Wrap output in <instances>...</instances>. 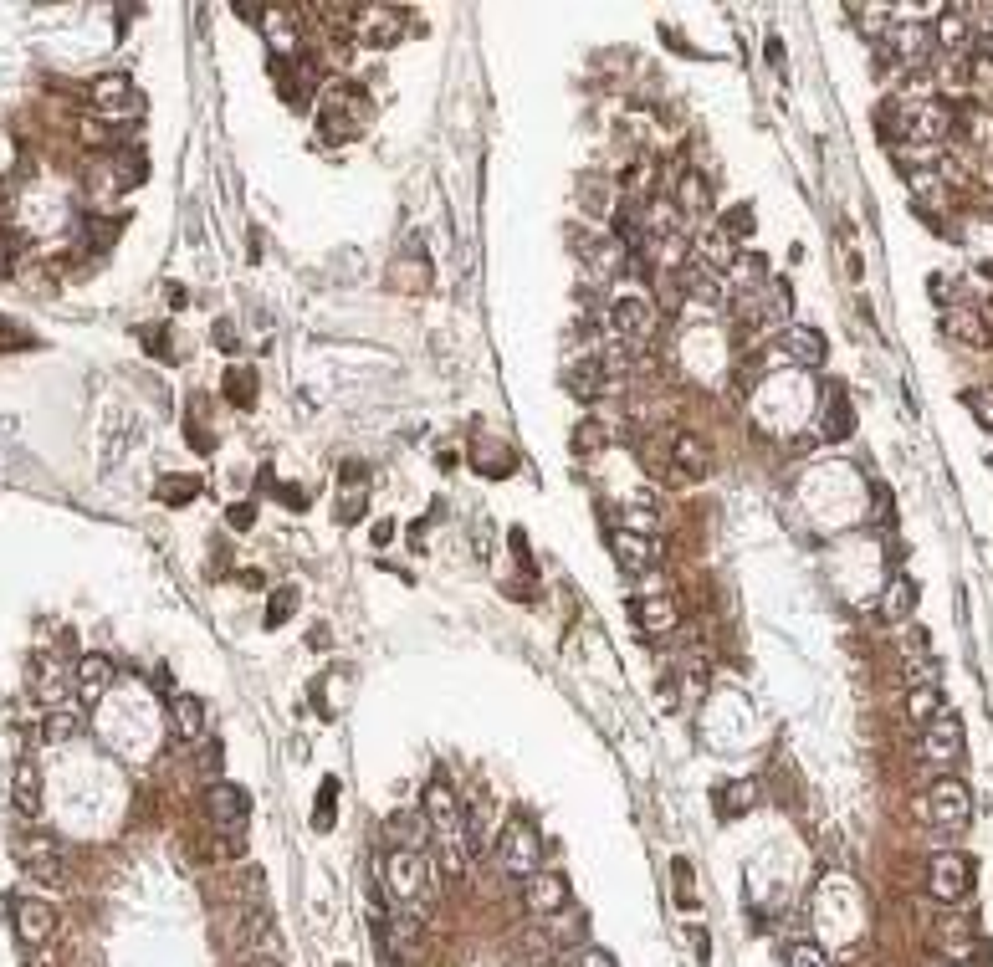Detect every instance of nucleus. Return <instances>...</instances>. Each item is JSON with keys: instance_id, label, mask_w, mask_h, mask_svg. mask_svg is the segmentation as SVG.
Returning a JSON list of instances; mask_svg holds the SVG:
<instances>
[{"instance_id": "3c124183", "label": "nucleus", "mask_w": 993, "mask_h": 967, "mask_svg": "<svg viewBox=\"0 0 993 967\" xmlns=\"http://www.w3.org/2000/svg\"><path fill=\"white\" fill-rule=\"evenodd\" d=\"M139 338L149 343V354H154V359H169V333H164V328H144Z\"/></svg>"}, {"instance_id": "473e14b6", "label": "nucleus", "mask_w": 993, "mask_h": 967, "mask_svg": "<svg viewBox=\"0 0 993 967\" xmlns=\"http://www.w3.org/2000/svg\"><path fill=\"white\" fill-rule=\"evenodd\" d=\"M221 389L231 394V405L251 410V405H256V369H246V364H231V369H226V379H221Z\"/></svg>"}, {"instance_id": "4d7b16f0", "label": "nucleus", "mask_w": 993, "mask_h": 967, "mask_svg": "<svg viewBox=\"0 0 993 967\" xmlns=\"http://www.w3.org/2000/svg\"><path fill=\"white\" fill-rule=\"evenodd\" d=\"M768 62L784 67V41H779V36H768Z\"/></svg>"}, {"instance_id": "72a5a7b5", "label": "nucleus", "mask_w": 993, "mask_h": 967, "mask_svg": "<svg viewBox=\"0 0 993 967\" xmlns=\"http://www.w3.org/2000/svg\"><path fill=\"white\" fill-rule=\"evenodd\" d=\"M906 717H912V722H932V717H942V691L932 686V681H922L912 696H906Z\"/></svg>"}, {"instance_id": "c756f323", "label": "nucleus", "mask_w": 993, "mask_h": 967, "mask_svg": "<svg viewBox=\"0 0 993 967\" xmlns=\"http://www.w3.org/2000/svg\"><path fill=\"white\" fill-rule=\"evenodd\" d=\"M569 389L579 394V400H599V394L610 389V374H604V364L589 354V359H579V364L569 369Z\"/></svg>"}, {"instance_id": "20e7f679", "label": "nucleus", "mask_w": 993, "mask_h": 967, "mask_svg": "<svg viewBox=\"0 0 993 967\" xmlns=\"http://www.w3.org/2000/svg\"><path fill=\"white\" fill-rule=\"evenodd\" d=\"M425 819H430V829H436V840L441 845H461V824H466V809L456 804V794H451V783L446 778H436L425 788ZM466 850V845H461Z\"/></svg>"}, {"instance_id": "423d86ee", "label": "nucleus", "mask_w": 993, "mask_h": 967, "mask_svg": "<svg viewBox=\"0 0 993 967\" xmlns=\"http://www.w3.org/2000/svg\"><path fill=\"white\" fill-rule=\"evenodd\" d=\"M932 52V31L927 26H917V21H896V26H886V47H881V72L891 67V62H906V67H917L922 57Z\"/></svg>"}, {"instance_id": "79ce46f5", "label": "nucleus", "mask_w": 993, "mask_h": 967, "mask_svg": "<svg viewBox=\"0 0 993 967\" xmlns=\"http://www.w3.org/2000/svg\"><path fill=\"white\" fill-rule=\"evenodd\" d=\"M727 272H732V282H743V287H768V261L763 256H738Z\"/></svg>"}, {"instance_id": "0eeeda50", "label": "nucleus", "mask_w": 993, "mask_h": 967, "mask_svg": "<svg viewBox=\"0 0 993 967\" xmlns=\"http://www.w3.org/2000/svg\"><path fill=\"white\" fill-rule=\"evenodd\" d=\"M16 860H21V870L31 875L36 886L67 891V865H62V855H57L47 840H21V845H16Z\"/></svg>"}, {"instance_id": "a878e982", "label": "nucleus", "mask_w": 993, "mask_h": 967, "mask_svg": "<svg viewBox=\"0 0 993 967\" xmlns=\"http://www.w3.org/2000/svg\"><path fill=\"white\" fill-rule=\"evenodd\" d=\"M93 103H98L108 118L134 113V108H128V72H103V77L93 82Z\"/></svg>"}, {"instance_id": "4468645a", "label": "nucleus", "mask_w": 993, "mask_h": 967, "mask_svg": "<svg viewBox=\"0 0 993 967\" xmlns=\"http://www.w3.org/2000/svg\"><path fill=\"white\" fill-rule=\"evenodd\" d=\"M72 686H77V696L82 701H88V707H93V701H103L108 696V686H113V661H108V655H82V661L72 666Z\"/></svg>"}, {"instance_id": "e433bc0d", "label": "nucleus", "mask_w": 993, "mask_h": 967, "mask_svg": "<svg viewBox=\"0 0 993 967\" xmlns=\"http://www.w3.org/2000/svg\"><path fill=\"white\" fill-rule=\"evenodd\" d=\"M292 609H297V589H292V584L272 589V599H267V614H262V625H267V630H282V625L292 620Z\"/></svg>"}, {"instance_id": "5701e85b", "label": "nucleus", "mask_w": 993, "mask_h": 967, "mask_svg": "<svg viewBox=\"0 0 993 967\" xmlns=\"http://www.w3.org/2000/svg\"><path fill=\"white\" fill-rule=\"evenodd\" d=\"M584 261H589L594 277H620V272H625V241H620V236L584 241Z\"/></svg>"}, {"instance_id": "9d476101", "label": "nucleus", "mask_w": 993, "mask_h": 967, "mask_svg": "<svg viewBox=\"0 0 993 967\" xmlns=\"http://www.w3.org/2000/svg\"><path fill=\"white\" fill-rule=\"evenodd\" d=\"M11 916H16V937L26 942V947H41V942H52V932H57V911L41 901V896H21V901H11Z\"/></svg>"}, {"instance_id": "b1692460", "label": "nucleus", "mask_w": 993, "mask_h": 967, "mask_svg": "<svg viewBox=\"0 0 993 967\" xmlns=\"http://www.w3.org/2000/svg\"><path fill=\"white\" fill-rule=\"evenodd\" d=\"M635 620H640V630H645V635H671L681 614H676V599L651 594V599H640V604H635Z\"/></svg>"}, {"instance_id": "13d9d810", "label": "nucleus", "mask_w": 993, "mask_h": 967, "mask_svg": "<svg viewBox=\"0 0 993 967\" xmlns=\"http://www.w3.org/2000/svg\"><path fill=\"white\" fill-rule=\"evenodd\" d=\"M277 497H282V502H287V507H302V502H308V497H302V492H297V487H282V492H277Z\"/></svg>"}, {"instance_id": "c03bdc74", "label": "nucleus", "mask_w": 993, "mask_h": 967, "mask_svg": "<svg viewBox=\"0 0 993 967\" xmlns=\"http://www.w3.org/2000/svg\"><path fill=\"white\" fill-rule=\"evenodd\" d=\"M717 231H722L727 241H748V236H753V210H748V205H732V210L722 215Z\"/></svg>"}, {"instance_id": "49530a36", "label": "nucleus", "mask_w": 993, "mask_h": 967, "mask_svg": "<svg viewBox=\"0 0 993 967\" xmlns=\"http://www.w3.org/2000/svg\"><path fill=\"white\" fill-rule=\"evenodd\" d=\"M789 967H830V952L819 942H794L789 947Z\"/></svg>"}, {"instance_id": "09e8293b", "label": "nucleus", "mask_w": 993, "mask_h": 967, "mask_svg": "<svg viewBox=\"0 0 993 967\" xmlns=\"http://www.w3.org/2000/svg\"><path fill=\"white\" fill-rule=\"evenodd\" d=\"M41 737H47V742H67V737H77V717H72V712H52L47 722H41Z\"/></svg>"}, {"instance_id": "393cba45", "label": "nucleus", "mask_w": 993, "mask_h": 967, "mask_svg": "<svg viewBox=\"0 0 993 967\" xmlns=\"http://www.w3.org/2000/svg\"><path fill=\"white\" fill-rule=\"evenodd\" d=\"M917 609V579H891V589L881 594V620L886 625H906Z\"/></svg>"}, {"instance_id": "c9c22d12", "label": "nucleus", "mask_w": 993, "mask_h": 967, "mask_svg": "<svg viewBox=\"0 0 993 967\" xmlns=\"http://www.w3.org/2000/svg\"><path fill=\"white\" fill-rule=\"evenodd\" d=\"M697 251H702V267H712V272H722V267H732V241L722 236V231H707L702 241H697Z\"/></svg>"}, {"instance_id": "6ab92c4d", "label": "nucleus", "mask_w": 993, "mask_h": 967, "mask_svg": "<svg viewBox=\"0 0 993 967\" xmlns=\"http://www.w3.org/2000/svg\"><path fill=\"white\" fill-rule=\"evenodd\" d=\"M461 845H466V855H487L492 850V799H471L466 804Z\"/></svg>"}, {"instance_id": "f704fd0d", "label": "nucleus", "mask_w": 993, "mask_h": 967, "mask_svg": "<svg viewBox=\"0 0 993 967\" xmlns=\"http://www.w3.org/2000/svg\"><path fill=\"white\" fill-rule=\"evenodd\" d=\"M400 36H405V26H400V16H390V11L369 16V26H364V41H369V47H395Z\"/></svg>"}, {"instance_id": "bb28decb", "label": "nucleus", "mask_w": 993, "mask_h": 967, "mask_svg": "<svg viewBox=\"0 0 993 967\" xmlns=\"http://www.w3.org/2000/svg\"><path fill=\"white\" fill-rule=\"evenodd\" d=\"M615 553H620V563L630 568V574H645V568L656 563V543L645 538V533H630V527H620V533H615Z\"/></svg>"}, {"instance_id": "dca6fc26", "label": "nucleus", "mask_w": 993, "mask_h": 967, "mask_svg": "<svg viewBox=\"0 0 993 967\" xmlns=\"http://www.w3.org/2000/svg\"><path fill=\"white\" fill-rule=\"evenodd\" d=\"M779 348H784V359H794V364H804V369L825 364V354H830V348H825V333H819V328H799V323L779 333Z\"/></svg>"}, {"instance_id": "aec40b11", "label": "nucleus", "mask_w": 993, "mask_h": 967, "mask_svg": "<svg viewBox=\"0 0 993 967\" xmlns=\"http://www.w3.org/2000/svg\"><path fill=\"white\" fill-rule=\"evenodd\" d=\"M942 333L968 343V348H988V318L978 313V307H953V313H942Z\"/></svg>"}, {"instance_id": "a211bd4d", "label": "nucleus", "mask_w": 993, "mask_h": 967, "mask_svg": "<svg viewBox=\"0 0 993 967\" xmlns=\"http://www.w3.org/2000/svg\"><path fill=\"white\" fill-rule=\"evenodd\" d=\"M384 834H390L395 850H425L430 819H425V809H395L390 819H384Z\"/></svg>"}, {"instance_id": "5fc2aeb1", "label": "nucleus", "mask_w": 993, "mask_h": 967, "mask_svg": "<svg viewBox=\"0 0 993 967\" xmlns=\"http://www.w3.org/2000/svg\"><path fill=\"white\" fill-rule=\"evenodd\" d=\"M876 522L891 527V497H886V487H876Z\"/></svg>"}, {"instance_id": "f8f14e48", "label": "nucleus", "mask_w": 993, "mask_h": 967, "mask_svg": "<svg viewBox=\"0 0 993 967\" xmlns=\"http://www.w3.org/2000/svg\"><path fill=\"white\" fill-rule=\"evenodd\" d=\"M523 906L533 916H558V911L569 906V881H564V875H553V870H533L528 881H523Z\"/></svg>"}, {"instance_id": "37998d69", "label": "nucleus", "mask_w": 993, "mask_h": 967, "mask_svg": "<svg viewBox=\"0 0 993 967\" xmlns=\"http://www.w3.org/2000/svg\"><path fill=\"white\" fill-rule=\"evenodd\" d=\"M610 446V430H604L599 420H584L579 430H574V456H594V451H604Z\"/></svg>"}, {"instance_id": "a18cd8bd", "label": "nucleus", "mask_w": 993, "mask_h": 967, "mask_svg": "<svg viewBox=\"0 0 993 967\" xmlns=\"http://www.w3.org/2000/svg\"><path fill=\"white\" fill-rule=\"evenodd\" d=\"M333 809H338V778H323V783H318V809H313V829H328V824H333Z\"/></svg>"}, {"instance_id": "8fccbe9b", "label": "nucleus", "mask_w": 993, "mask_h": 967, "mask_svg": "<svg viewBox=\"0 0 993 967\" xmlns=\"http://www.w3.org/2000/svg\"><path fill=\"white\" fill-rule=\"evenodd\" d=\"M968 400V410H973V420L983 425V430H993V389H968L963 394Z\"/></svg>"}, {"instance_id": "6e6552de", "label": "nucleus", "mask_w": 993, "mask_h": 967, "mask_svg": "<svg viewBox=\"0 0 993 967\" xmlns=\"http://www.w3.org/2000/svg\"><path fill=\"white\" fill-rule=\"evenodd\" d=\"M604 323H610L615 343H645L651 328H656V313H651L645 297H620V302H610V318Z\"/></svg>"}, {"instance_id": "a19ab883", "label": "nucleus", "mask_w": 993, "mask_h": 967, "mask_svg": "<svg viewBox=\"0 0 993 967\" xmlns=\"http://www.w3.org/2000/svg\"><path fill=\"white\" fill-rule=\"evenodd\" d=\"M262 31H267V41H272V52H292L297 47V26H287V16L282 11H262Z\"/></svg>"}, {"instance_id": "f3484780", "label": "nucleus", "mask_w": 993, "mask_h": 967, "mask_svg": "<svg viewBox=\"0 0 993 967\" xmlns=\"http://www.w3.org/2000/svg\"><path fill=\"white\" fill-rule=\"evenodd\" d=\"M169 732H175V742H200L205 737V701L180 691L169 701Z\"/></svg>"}, {"instance_id": "cd10ccee", "label": "nucleus", "mask_w": 993, "mask_h": 967, "mask_svg": "<svg viewBox=\"0 0 993 967\" xmlns=\"http://www.w3.org/2000/svg\"><path fill=\"white\" fill-rule=\"evenodd\" d=\"M671 466H676L681 476H707V446L697 441L692 430H681L676 441H671Z\"/></svg>"}, {"instance_id": "864d4df0", "label": "nucleus", "mask_w": 993, "mask_h": 967, "mask_svg": "<svg viewBox=\"0 0 993 967\" xmlns=\"http://www.w3.org/2000/svg\"><path fill=\"white\" fill-rule=\"evenodd\" d=\"M226 517H231V527H236V533H246V527L256 522V507H251V502H236Z\"/></svg>"}, {"instance_id": "603ef678", "label": "nucleus", "mask_w": 993, "mask_h": 967, "mask_svg": "<svg viewBox=\"0 0 993 967\" xmlns=\"http://www.w3.org/2000/svg\"><path fill=\"white\" fill-rule=\"evenodd\" d=\"M579 967H620V962L604 952V947H584V952H579Z\"/></svg>"}, {"instance_id": "7ed1b4c3", "label": "nucleus", "mask_w": 993, "mask_h": 967, "mask_svg": "<svg viewBox=\"0 0 993 967\" xmlns=\"http://www.w3.org/2000/svg\"><path fill=\"white\" fill-rule=\"evenodd\" d=\"M968 886H973V860L963 850H937L927 860V891L937 901H963Z\"/></svg>"}, {"instance_id": "c85d7f7f", "label": "nucleus", "mask_w": 993, "mask_h": 967, "mask_svg": "<svg viewBox=\"0 0 993 967\" xmlns=\"http://www.w3.org/2000/svg\"><path fill=\"white\" fill-rule=\"evenodd\" d=\"M819 430H825V441H850L855 415H850V405H845V394H840V389H830L825 410H819Z\"/></svg>"}, {"instance_id": "f03ea898", "label": "nucleus", "mask_w": 993, "mask_h": 967, "mask_svg": "<svg viewBox=\"0 0 993 967\" xmlns=\"http://www.w3.org/2000/svg\"><path fill=\"white\" fill-rule=\"evenodd\" d=\"M912 814L922 824H932V829H963L973 819V794H968V783H958V778H937L927 794L912 804Z\"/></svg>"}, {"instance_id": "39448f33", "label": "nucleus", "mask_w": 993, "mask_h": 967, "mask_svg": "<svg viewBox=\"0 0 993 967\" xmlns=\"http://www.w3.org/2000/svg\"><path fill=\"white\" fill-rule=\"evenodd\" d=\"M497 860H502V870L512 875V881H528V875L538 870V829L528 819H512L507 834H502Z\"/></svg>"}, {"instance_id": "de8ad7c7", "label": "nucleus", "mask_w": 993, "mask_h": 967, "mask_svg": "<svg viewBox=\"0 0 993 967\" xmlns=\"http://www.w3.org/2000/svg\"><path fill=\"white\" fill-rule=\"evenodd\" d=\"M21 251H26V236H21V231H0V277L16 272Z\"/></svg>"}, {"instance_id": "f257e3e1", "label": "nucleus", "mask_w": 993, "mask_h": 967, "mask_svg": "<svg viewBox=\"0 0 993 967\" xmlns=\"http://www.w3.org/2000/svg\"><path fill=\"white\" fill-rule=\"evenodd\" d=\"M364 123H369V93H364L359 82H333L328 93H323V113H318L323 139L349 144V139L364 134Z\"/></svg>"}, {"instance_id": "9b49d317", "label": "nucleus", "mask_w": 993, "mask_h": 967, "mask_svg": "<svg viewBox=\"0 0 993 967\" xmlns=\"http://www.w3.org/2000/svg\"><path fill=\"white\" fill-rule=\"evenodd\" d=\"M917 753H922L927 763H953V758L963 753V722H958L953 712L932 717L927 732H922V742H917Z\"/></svg>"}, {"instance_id": "4c0bfd02", "label": "nucleus", "mask_w": 993, "mask_h": 967, "mask_svg": "<svg viewBox=\"0 0 993 967\" xmlns=\"http://www.w3.org/2000/svg\"><path fill=\"white\" fill-rule=\"evenodd\" d=\"M67 666L62 661H47V666H36V696H47V701H62L67 696Z\"/></svg>"}, {"instance_id": "2f4dec72", "label": "nucleus", "mask_w": 993, "mask_h": 967, "mask_svg": "<svg viewBox=\"0 0 993 967\" xmlns=\"http://www.w3.org/2000/svg\"><path fill=\"white\" fill-rule=\"evenodd\" d=\"M932 41H937L942 52H963L968 41H973V26H968V21H963L958 11H947V16H942V21L932 26Z\"/></svg>"}, {"instance_id": "412c9836", "label": "nucleus", "mask_w": 993, "mask_h": 967, "mask_svg": "<svg viewBox=\"0 0 993 967\" xmlns=\"http://www.w3.org/2000/svg\"><path fill=\"white\" fill-rule=\"evenodd\" d=\"M681 287H686V297H697V302H707V307H722V302H727L722 277H717L712 267H702V261H686V267H681Z\"/></svg>"}, {"instance_id": "ddd939ff", "label": "nucleus", "mask_w": 993, "mask_h": 967, "mask_svg": "<svg viewBox=\"0 0 993 967\" xmlns=\"http://www.w3.org/2000/svg\"><path fill=\"white\" fill-rule=\"evenodd\" d=\"M205 804H210V824H221V829H241L251 819V794L236 783H210Z\"/></svg>"}, {"instance_id": "1a4fd4ad", "label": "nucleus", "mask_w": 993, "mask_h": 967, "mask_svg": "<svg viewBox=\"0 0 993 967\" xmlns=\"http://www.w3.org/2000/svg\"><path fill=\"white\" fill-rule=\"evenodd\" d=\"M384 886L395 901H415L425 891V860L420 850H390L384 855Z\"/></svg>"}, {"instance_id": "4be33fe9", "label": "nucleus", "mask_w": 993, "mask_h": 967, "mask_svg": "<svg viewBox=\"0 0 993 967\" xmlns=\"http://www.w3.org/2000/svg\"><path fill=\"white\" fill-rule=\"evenodd\" d=\"M676 210L686 215V221H702V215L712 210V185L702 180L697 169H686L681 180H676Z\"/></svg>"}, {"instance_id": "2eb2a0df", "label": "nucleus", "mask_w": 993, "mask_h": 967, "mask_svg": "<svg viewBox=\"0 0 993 967\" xmlns=\"http://www.w3.org/2000/svg\"><path fill=\"white\" fill-rule=\"evenodd\" d=\"M11 804L21 819H36L41 814V768L31 758H16L11 763Z\"/></svg>"}, {"instance_id": "58836bf2", "label": "nucleus", "mask_w": 993, "mask_h": 967, "mask_svg": "<svg viewBox=\"0 0 993 967\" xmlns=\"http://www.w3.org/2000/svg\"><path fill=\"white\" fill-rule=\"evenodd\" d=\"M159 502H169V507H185V502H195L200 497V481L195 476H169V481H159V492H154Z\"/></svg>"}, {"instance_id": "7c9ffc66", "label": "nucleus", "mask_w": 993, "mask_h": 967, "mask_svg": "<svg viewBox=\"0 0 993 967\" xmlns=\"http://www.w3.org/2000/svg\"><path fill=\"white\" fill-rule=\"evenodd\" d=\"M753 804H758V783H753V778L722 783V788H717V814H722V819H738V814H748Z\"/></svg>"}, {"instance_id": "ea45409f", "label": "nucleus", "mask_w": 993, "mask_h": 967, "mask_svg": "<svg viewBox=\"0 0 993 967\" xmlns=\"http://www.w3.org/2000/svg\"><path fill=\"white\" fill-rule=\"evenodd\" d=\"M364 507H369V497H364V481H343V497H338V522H343V527H354V522L364 517Z\"/></svg>"}, {"instance_id": "6e6d98bb", "label": "nucleus", "mask_w": 993, "mask_h": 967, "mask_svg": "<svg viewBox=\"0 0 993 967\" xmlns=\"http://www.w3.org/2000/svg\"><path fill=\"white\" fill-rule=\"evenodd\" d=\"M215 338H221L226 354H236V328H231V323H215Z\"/></svg>"}]
</instances>
